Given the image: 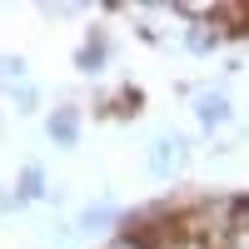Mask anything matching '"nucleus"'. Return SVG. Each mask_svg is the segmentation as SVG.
I'll use <instances>...</instances> for the list:
<instances>
[{
	"instance_id": "7ed1b4c3",
	"label": "nucleus",
	"mask_w": 249,
	"mask_h": 249,
	"mask_svg": "<svg viewBox=\"0 0 249 249\" xmlns=\"http://www.w3.org/2000/svg\"><path fill=\"white\" fill-rule=\"evenodd\" d=\"M110 224H120V214L110 210V204H90L85 214H80V224H70L75 234H100V230H110Z\"/></svg>"
},
{
	"instance_id": "f03ea898",
	"label": "nucleus",
	"mask_w": 249,
	"mask_h": 249,
	"mask_svg": "<svg viewBox=\"0 0 249 249\" xmlns=\"http://www.w3.org/2000/svg\"><path fill=\"white\" fill-rule=\"evenodd\" d=\"M50 140H55V144H75V140H80V115H75L70 105H60V110L50 115Z\"/></svg>"
},
{
	"instance_id": "0eeeda50",
	"label": "nucleus",
	"mask_w": 249,
	"mask_h": 249,
	"mask_svg": "<svg viewBox=\"0 0 249 249\" xmlns=\"http://www.w3.org/2000/svg\"><path fill=\"white\" fill-rule=\"evenodd\" d=\"M0 75H5V80H15V75H25V60H15V55H5V60H0Z\"/></svg>"
},
{
	"instance_id": "20e7f679",
	"label": "nucleus",
	"mask_w": 249,
	"mask_h": 249,
	"mask_svg": "<svg viewBox=\"0 0 249 249\" xmlns=\"http://www.w3.org/2000/svg\"><path fill=\"white\" fill-rule=\"evenodd\" d=\"M195 110H199V124H204V130H214V124L230 120V100L210 90V95H199V105H195Z\"/></svg>"
},
{
	"instance_id": "423d86ee",
	"label": "nucleus",
	"mask_w": 249,
	"mask_h": 249,
	"mask_svg": "<svg viewBox=\"0 0 249 249\" xmlns=\"http://www.w3.org/2000/svg\"><path fill=\"white\" fill-rule=\"evenodd\" d=\"M40 184H45V175H40V164H25V170H20V184H15L20 204H25V199H40Z\"/></svg>"
},
{
	"instance_id": "f257e3e1",
	"label": "nucleus",
	"mask_w": 249,
	"mask_h": 249,
	"mask_svg": "<svg viewBox=\"0 0 249 249\" xmlns=\"http://www.w3.org/2000/svg\"><path fill=\"white\" fill-rule=\"evenodd\" d=\"M184 155H190V144H184V140H175V135L155 140V150H150V175H155V179H170L179 164H184Z\"/></svg>"
},
{
	"instance_id": "39448f33",
	"label": "nucleus",
	"mask_w": 249,
	"mask_h": 249,
	"mask_svg": "<svg viewBox=\"0 0 249 249\" xmlns=\"http://www.w3.org/2000/svg\"><path fill=\"white\" fill-rule=\"evenodd\" d=\"M100 65H105V35L95 30V35L85 40V50H80V70H90V75H95Z\"/></svg>"
}]
</instances>
